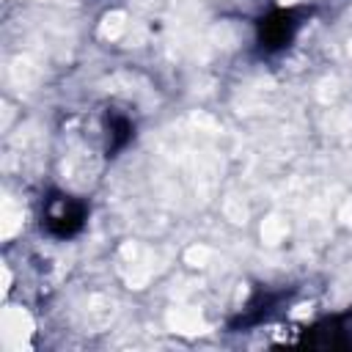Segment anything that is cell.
<instances>
[{
    "label": "cell",
    "mask_w": 352,
    "mask_h": 352,
    "mask_svg": "<svg viewBox=\"0 0 352 352\" xmlns=\"http://www.w3.org/2000/svg\"><path fill=\"white\" fill-rule=\"evenodd\" d=\"M82 206L77 201H72L69 195H55L47 201L44 209V223L55 236H69L82 226Z\"/></svg>",
    "instance_id": "1"
},
{
    "label": "cell",
    "mask_w": 352,
    "mask_h": 352,
    "mask_svg": "<svg viewBox=\"0 0 352 352\" xmlns=\"http://www.w3.org/2000/svg\"><path fill=\"white\" fill-rule=\"evenodd\" d=\"M294 28H297V22L289 11H275L272 16H267L261 22V41L267 47H283L292 38Z\"/></svg>",
    "instance_id": "2"
}]
</instances>
